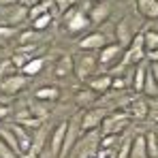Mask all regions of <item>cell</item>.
Listing matches in <instances>:
<instances>
[{"label":"cell","instance_id":"cell-1","mask_svg":"<svg viewBox=\"0 0 158 158\" xmlns=\"http://www.w3.org/2000/svg\"><path fill=\"white\" fill-rule=\"evenodd\" d=\"M131 126V115L128 111H115V113H107V118L103 120L101 128H103V137L105 135H113L118 137L122 131H126Z\"/></svg>","mask_w":158,"mask_h":158},{"label":"cell","instance_id":"cell-2","mask_svg":"<svg viewBox=\"0 0 158 158\" xmlns=\"http://www.w3.org/2000/svg\"><path fill=\"white\" fill-rule=\"evenodd\" d=\"M73 66H75L77 77L81 81H88L98 66V58L94 56V52H83L81 56H77V60H73Z\"/></svg>","mask_w":158,"mask_h":158},{"label":"cell","instance_id":"cell-3","mask_svg":"<svg viewBox=\"0 0 158 158\" xmlns=\"http://www.w3.org/2000/svg\"><path fill=\"white\" fill-rule=\"evenodd\" d=\"M145 58V49H143V34L137 32V36L131 41V45L126 47V52L122 56L120 62H124L126 66H132V64H141Z\"/></svg>","mask_w":158,"mask_h":158},{"label":"cell","instance_id":"cell-4","mask_svg":"<svg viewBox=\"0 0 158 158\" xmlns=\"http://www.w3.org/2000/svg\"><path fill=\"white\" fill-rule=\"evenodd\" d=\"M107 111L105 107H90L85 113H83V118H81V126H79V131H96L101 124H103V120L107 118Z\"/></svg>","mask_w":158,"mask_h":158},{"label":"cell","instance_id":"cell-5","mask_svg":"<svg viewBox=\"0 0 158 158\" xmlns=\"http://www.w3.org/2000/svg\"><path fill=\"white\" fill-rule=\"evenodd\" d=\"M137 36V24L132 22L131 17H122L115 26V39H118V45L122 47H128L131 41Z\"/></svg>","mask_w":158,"mask_h":158},{"label":"cell","instance_id":"cell-6","mask_svg":"<svg viewBox=\"0 0 158 158\" xmlns=\"http://www.w3.org/2000/svg\"><path fill=\"white\" fill-rule=\"evenodd\" d=\"M122 56H124V47H122V45H118V43H109V45H105V47L101 49L98 64L113 69V66L122 60Z\"/></svg>","mask_w":158,"mask_h":158},{"label":"cell","instance_id":"cell-7","mask_svg":"<svg viewBox=\"0 0 158 158\" xmlns=\"http://www.w3.org/2000/svg\"><path fill=\"white\" fill-rule=\"evenodd\" d=\"M26 85H28L26 75H6V77L0 81V92L6 94V96H13V94L22 92Z\"/></svg>","mask_w":158,"mask_h":158},{"label":"cell","instance_id":"cell-8","mask_svg":"<svg viewBox=\"0 0 158 158\" xmlns=\"http://www.w3.org/2000/svg\"><path fill=\"white\" fill-rule=\"evenodd\" d=\"M2 19H4V26H6V28H15V26H19L24 19H28V9L24 6V4L6 6Z\"/></svg>","mask_w":158,"mask_h":158},{"label":"cell","instance_id":"cell-9","mask_svg":"<svg viewBox=\"0 0 158 158\" xmlns=\"http://www.w3.org/2000/svg\"><path fill=\"white\" fill-rule=\"evenodd\" d=\"M9 128L13 131L15 139H17V145H19V154H22V152H24V154H30V152H32V132L28 131L26 126L17 124V122L9 124Z\"/></svg>","mask_w":158,"mask_h":158},{"label":"cell","instance_id":"cell-10","mask_svg":"<svg viewBox=\"0 0 158 158\" xmlns=\"http://www.w3.org/2000/svg\"><path fill=\"white\" fill-rule=\"evenodd\" d=\"M85 15H88V22H90V24L101 26L103 22H107V19H109V15H111V6L107 4L105 0H101V2L92 4V9H90Z\"/></svg>","mask_w":158,"mask_h":158},{"label":"cell","instance_id":"cell-11","mask_svg":"<svg viewBox=\"0 0 158 158\" xmlns=\"http://www.w3.org/2000/svg\"><path fill=\"white\" fill-rule=\"evenodd\" d=\"M107 45V39L103 32H90L88 36H83L79 41V49L81 52H94V49H103Z\"/></svg>","mask_w":158,"mask_h":158},{"label":"cell","instance_id":"cell-12","mask_svg":"<svg viewBox=\"0 0 158 158\" xmlns=\"http://www.w3.org/2000/svg\"><path fill=\"white\" fill-rule=\"evenodd\" d=\"M66 126L69 122H60L52 132V141H49V154L53 158L60 156V150H62V143H64V135H66Z\"/></svg>","mask_w":158,"mask_h":158},{"label":"cell","instance_id":"cell-13","mask_svg":"<svg viewBox=\"0 0 158 158\" xmlns=\"http://www.w3.org/2000/svg\"><path fill=\"white\" fill-rule=\"evenodd\" d=\"M79 132V126L75 122H69V126H66V135H64V143H62V150H60V156L58 158H69L71 154V150L75 148V143H77V135Z\"/></svg>","mask_w":158,"mask_h":158},{"label":"cell","instance_id":"cell-14","mask_svg":"<svg viewBox=\"0 0 158 158\" xmlns=\"http://www.w3.org/2000/svg\"><path fill=\"white\" fill-rule=\"evenodd\" d=\"M88 90H92L94 94H105L111 90V75L103 73V75H92L88 79Z\"/></svg>","mask_w":158,"mask_h":158},{"label":"cell","instance_id":"cell-15","mask_svg":"<svg viewBox=\"0 0 158 158\" xmlns=\"http://www.w3.org/2000/svg\"><path fill=\"white\" fill-rule=\"evenodd\" d=\"M88 26H90V22H88V15L83 11H73V13L66 15V28H69V32H81L83 28H88Z\"/></svg>","mask_w":158,"mask_h":158},{"label":"cell","instance_id":"cell-16","mask_svg":"<svg viewBox=\"0 0 158 158\" xmlns=\"http://www.w3.org/2000/svg\"><path fill=\"white\" fill-rule=\"evenodd\" d=\"M47 132H49V126H47V124H41V126H36V131L32 132V152H30L32 156H34V154H39V152L45 148V143H47V137H49Z\"/></svg>","mask_w":158,"mask_h":158},{"label":"cell","instance_id":"cell-17","mask_svg":"<svg viewBox=\"0 0 158 158\" xmlns=\"http://www.w3.org/2000/svg\"><path fill=\"white\" fill-rule=\"evenodd\" d=\"M128 115L135 120H145L150 115V105L145 98H135L131 105H128Z\"/></svg>","mask_w":158,"mask_h":158},{"label":"cell","instance_id":"cell-18","mask_svg":"<svg viewBox=\"0 0 158 158\" xmlns=\"http://www.w3.org/2000/svg\"><path fill=\"white\" fill-rule=\"evenodd\" d=\"M73 71H75V66H73V58H71V56H62V58L56 62L53 77H56V79H66Z\"/></svg>","mask_w":158,"mask_h":158},{"label":"cell","instance_id":"cell-19","mask_svg":"<svg viewBox=\"0 0 158 158\" xmlns=\"http://www.w3.org/2000/svg\"><path fill=\"white\" fill-rule=\"evenodd\" d=\"M137 11L148 19H158V0H137Z\"/></svg>","mask_w":158,"mask_h":158},{"label":"cell","instance_id":"cell-20","mask_svg":"<svg viewBox=\"0 0 158 158\" xmlns=\"http://www.w3.org/2000/svg\"><path fill=\"white\" fill-rule=\"evenodd\" d=\"M145 75H148V64H139L137 69H135V73H132V79H131V88L135 92H139V94H143V83H145Z\"/></svg>","mask_w":158,"mask_h":158},{"label":"cell","instance_id":"cell-21","mask_svg":"<svg viewBox=\"0 0 158 158\" xmlns=\"http://www.w3.org/2000/svg\"><path fill=\"white\" fill-rule=\"evenodd\" d=\"M34 98L41 101V103H52V101H58L60 98V90L53 88V85H45V88H39L34 92Z\"/></svg>","mask_w":158,"mask_h":158},{"label":"cell","instance_id":"cell-22","mask_svg":"<svg viewBox=\"0 0 158 158\" xmlns=\"http://www.w3.org/2000/svg\"><path fill=\"white\" fill-rule=\"evenodd\" d=\"M128 158H148V152H145V137H143V135H135V137H132Z\"/></svg>","mask_w":158,"mask_h":158},{"label":"cell","instance_id":"cell-23","mask_svg":"<svg viewBox=\"0 0 158 158\" xmlns=\"http://www.w3.org/2000/svg\"><path fill=\"white\" fill-rule=\"evenodd\" d=\"M28 111H30V115L32 118H36V120H45L47 118V113H49V109L45 107V103H41V101H36V98H32L30 103H28Z\"/></svg>","mask_w":158,"mask_h":158},{"label":"cell","instance_id":"cell-24","mask_svg":"<svg viewBox=\"0 0 158 158\" xmlns=\"http://www.w3.org/2000/svg\"><path fill=\"white\" fill-rule=\"evenodd\" d=\"M43 66H45V60H43V58H32L26 66L22 69V75H26V77L30 79V77H34L36 73H41Z\"/></svg>","mask_w":158,"mask_h":158},{"label":"cell","instance_id":"cell-25","mask_svg":"<svg viewBox=\"0 0 158 158\" xmlns=\"http://www.w3.org/2000/svg\"><path fill=\"white\" fill-rule=\"evenodd\" d=\"M143 34V49L145 53H152L154 49H158V32L156 30H145Z\"/></svg>","mask_w":158,"mask_h":158},{"label":"cell","instance_id":"cell-26","mask_svg":"<svg viewBox=\"0 0 158 158\" xmlns=\"http://www.w3.org/2000/svg\"><path fill=\"white\" fill-rule=\"evenodd\" d=\"M143 94L150 96V98L158 96V83L152 75V71H150V66H148V75H145V83H143Z\"/></svg>","mask_w":158,"mask_h":158},{"label":"cell","instance_id":"cell-27","mask_svg":"<svg viewBox=\"0 0 158 158\" xmlns=\"http://www.w3.org/2000/svg\"><path fill=\"white\" fill-rule=\"evenodd\" d=\"M0 139L13 150V152H17L19 154V145H17V139H15V135H13V131L9 128V126H0Z\"/></svg>","mask_w":158,"mask_h":158},{"label":"cell","instance_id":"cell-28","mask_svg":"<svg viewBox=\"0 0 158 158\" xmlns=\"http://www.w3.org/2000/svg\"><path fill=\"white\" fill-rule=\"evenodd\" d=\"M94 101H96V94L92 90H79L77 94H75V103L81 107H90Z\"/></svg>","mask_w":158,"mask_h":158},{"label":"cell","instance_id":"cell-29","mask_svg":"<svg viewBox=\"0 0 158 158\" xmlns=\"http://www.w3.org/2000/svg\"><path fill=\"white\" fill-rule=\"evenodd\" d=\"M53 17L49 13H45V15H41V17H36V19H32V30H36V32H43V30H47V28L52 26Z\"/></svg>","mask_w":158,"mask_h":158},{"label":"cell","instance_id":"cell-30","mask_svg":"<svg viewBox=\"0 0 158 158\" xmlns=\"http://www.w3.org/2000/svg\"><path fill=\"white\" fill-rule=\"evenodd\" d=\"M39 39H41V32H36V30H26V32L19 34V41H22L24 45H32V43H36Z\"/></svg>","mask_w":158,"mask_h":158},{"label":"cell","instance_id":"cell-31","mask_svg":"<svg viewBox=\"0 0 158 158\" xmlns=\"http://www.w3.org/2000/svg\"><path fill=\"white\" fill-rule=\"evenodd\" d=\"M75 2H79V0H53V6H56L58 15H62V13H66Z\"/></svg>","mask_w":158,"mask_h":158},{"label":"cell","instance_id":"cell-32","mask_svg":"<svg viewBox=\"0 0 158 158\" xmlns=\"http://www.w3.org/2000/svg\"><path fill=\"white\" fill-rule=\"evenodd\" d=\"M128 85H131V81L124 77V75L111 77V88H115V90H124V88H128Z\"/></svg>","mask_w":158,"mask_h":158},{"label":"cell","instance_id":"cell-33","mask_svg":"<svg viewBox=\"0 0 158 158\" xmlns=\"http://www.w3.org/2000/svg\"><path fill=\"white\" fill-rule=\"evenodd\" d=\"M0 158H19V154L17 152H13L2 139H0Z\"/></svg>","mask_w":158,"mask_h":158},{"label":"cell","instance_id":"cell-34","mask_svg":"<svg viewBox=\"0 0 158 158\" xmlns=\"http://www.w3.org/2000/svg\"><path fill=\"white\" fill-rule=\"evenodd\" d=\"M131 143H132V139H126L120 145V150L115 152V158H128V154H131Z\"/></svg>","mask_w":158,"mask_h":158},{"label":"cell","instance_id":"cell-35","mask_svg":"<svg viewBox=\"0 0 158 158\" xmlns=\"http://www.w3.org/2000/svg\"><path fill=\"white\" fill-rule=\"evenodd\" d=\"M148 105H150V115L148 118H152V120L158 122V101H148Z\"/></svg>","mask_w":158,"mask_h":158},{"label":"cell","instance_id":"cell-36","mask_svg":"<svg viewBox=\"0 0 158 158\" xmlns=\"http://www.w3.org/2000/svg\"><path fill=\"white\" fill-rule=\"evenodd\" d=\"M113 143H115V137H113V135H105V137H103V141H101L103 150H105V148H111Z\"/></svg>","mask_w":158,"mask_h":158},{"label":"cell","instance_id":"cell-37","mask_svg":"<svg viewBox=\"0 0 158 158\" xmlns=\"http://www.w3.org/2000/svg\"><path fill=\"white\" fill-rule=\"evenodd\" d=\"M43 0H19V4H24L26 9H32V6H36V4H41Z\"/></svg>","mask_w":158,"mask_h":158},{"label":"cell","instance_id":"cell-38","mask_svg":"<svg viewBox=\"0 0 158 158\" xmlns=\"http://www.w3.org/2000/svg\"><path fill=\"white\" fill-rule=\"evenodd\" d=\"M13 4H19V0H0V6H2V9L13 6Z\"/></svg>","mask_w":158,"mask_h":158},{"label":"cell","instance_id":"cell-39","mask_svg":"<svg viewBox=\"0 0 158 158\" xmlns=\"http://www.w3.org/2000/svg\"><path fill=\"white\" fill-rule=\"evenodd\" d=\"M4 118H9V107L0 105V120H4Z\"/></svg>","mask_w":158,"mask_h":158},{"label":"cell","instance_id":"cell-40","mask_svg":"<svg viewBox=\"0 0 158 158\" xmlns=\"http://www.w3.org/2000/svg\"><path fill=\"white\" fill-rule=\"evenodd\" d=\"M150 71H152V75H154V79H156V83H158V64L156 62L150 64Z\"/></svg>","mask_w":158,"mask_h":158},{"label":"cell","instance_id":"cell-41","mask_svg":"<svg viewBox=\"0 0 158 158\" xmlns=\"http://www.w3.org/2000/svg\"><path fill=\"white\" fill-rule=\"evenodd\" d=\"M148 56H150V60H152V62H156V64H158V49H154V52L148 53Z\"/></svg>","mask_w":158,"mask_h":158}]
</instances>
